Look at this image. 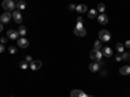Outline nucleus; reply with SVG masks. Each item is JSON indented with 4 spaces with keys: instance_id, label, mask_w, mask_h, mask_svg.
<instances>
[{
    "instance_id": "obj_18",
    "label": "nucleus",
    "mask_w": 130,
    "mask_h": 97,
    "mask_svg": "<svg viewBox=\"0 0 130 97\" xmlns=\"http://www.w3.org/2000/svg\"><path fill=\"white\" fill-rule=\"evenodd\" d=\"M102 47H103V45H102V40H96V41L94 43V49L100 51V49H103Z\"/></svg>"
},
{
    "instance_id": "obj_1",
    "label": "nucleus",
    "mask_w": 130,
    "mask_h": 97,
    "mask_svg": "<svg viewBox=\"0 0 130 97\" xmlns=\"http://www.w3.org/2000/svg\"><path fill=\"white\" fill-rule=\"evenodd\" d=\"M2 5L5 9V12H12L13 8H16V3L13 2V0H4Z\"/></svg>"
},
{
    "instance_id": "obj_24",
    "label": "nucleus",
    "mask_w": 130,
    "mask_h": 97,
    "mask_svg": "<svg viewBox=\"0 0 130 97\" xmlns=\"http://www.w3.org/2000/svg\"><path fill=\"white\" fill-rule=\"evenodd\" d=\"M16 51H17V49H16V47H13V45H12V47H9V52L12 53V55H14Z\"/></svg>"
},
{
    "instance_id": "obj_4",
    "label": "nucleus",
    "mask_w": 130,
    "mask_h": 97,
    "mask_svg": "<svg viewBox=\"0 0 130 97\" xmlns=\"http://www.w3.org/2000/svg\"><path fill=\"white\" fill-rule=\"evenodd\" d=\"M17 44L20 48H27L29 47V40L25 39V36H20L17 39Z\"/></svg>"
},
{
    "instance_id": "obj_20",
    "label": "nucleus",
    "mask_w": 130,
    "mask_h": 97,
    "mask_svg": "<svg viewBox=\"0 0 130 97\" xmlns=\"http://www.w3.org/2000/svg\"><path fill=\"white\" fill-rule=\"evenodd\" d=\"M79 93H81V89H74L70 92V97H79Z\"/></svg>"
},
{
    "instance_id": "obj_32",
    "label": "nucleus",
    "mask_w": 130,
    "mask_h": 97,
    "mask_svg": "<svg viewBox=\"0 0 130 97\" xmlns=\"http://www.w3.org/2000/svg\"><path fill=\"white\" fill-rule=\"evenodd\" d=\"M77 22H81V23H82V22H83V18H82V17H78V18H77Z\"/></svg>"
},
{
    "instance_id": "obj_10",
    "label": "nucleus",
    "mask_w": 130,
    "mask_h": 97,
    "mask_svg": "<svg viewBox=\"0 0 130 97\" xmlns=\"http://www.w3.org/2000/svg\"><path fill=\"white\" fill-rule=\"evenodd\" d=\"M74 34L77 35V36L83 38V36H86V34H87V32H86V29H85V27H82V29H77V27H75V29H74Z\"/></svg>"
},
{
    "instance_id": "obj_12",
    "label": "nucleus",
    "mask_w": 130,
    "mask_h": 97,
    "mask_svg": "<svg viewBox=\"0 0 130 97\" xmlns=\"http://www.w3.org/2000/svg\"><path fill=\"white\" fill-rule=\"evenodd\" d=\"M75 10H77L78 13H86V10H87V7H86L85 4H78L77 7H75Z\"/></svg>"
},
{
    "instance_id": "obj_25",
    "label": "nucleus",
    "mask_w": 130,
    "mask_h": 97,
    "mask_svg": "<svg viewBox=\"0 0 130 97\" xmlns=\"http://www.w3.org/2000/svg\"><path fill=\"white\" fill-rule=\"evenodd\" d=\"M7 40H8V36H3V38H0V43H2V44L7 43Z\"/></svg>"
},
{
    "instance_id": "obj_23",
    "label": "nucleus",
    "mask_w": 130,
    "mask_h": 97,
    "mask_svg": "<svg viewBox=\"0 0 130 97\" xmlns=\"http://www.w3.org/2000/svg\"><path fill=\"white\" fill-rule=\"evenodd\" d=\"M121 57H122V60H129L130 58V55H129V53H126V52H124Z\"/></svg>"
},
{
    "instance_id": "obj_5",
    "label": "nucleus",
    "mask_w": 130,
    "mask_h": 97,
    "mask_svg": "<svg viewBox=\"0 0 130 97\" xmlns=\"http://www.w3.org/2000/svg\"><path fill=\"white\" fill-rule=\"evenodd\" d=\"M12 18L14 19L16 23H21V22H22V16H21V12H20V10H13Z\"/></svg>"
},
{
    "instance_id": "obj_3",
    "label": "nucleus",
    "mask_w": 130,
    "mask_h": 97,
    "mask_svg": "<svg viewBox=\"0 0 130 97\" xmlns=\"http://www.w3.org/2000/svg\"><path fill=\"white\" fill-rule=\"evenodd\" d=\"M99 39L102 41H109L111 40V32L108 30H100L99 31Z\"/></svg>"
},
{
    "instance_id": "obj_26",
    "label": "nucleus",
    "mask_w": 130,
    "mask_h": 97,
    "mask_svg": "<svg viewBox=\"0 0 130 97\" xmlns=\"http://www.w3.org/2000/svg\"><path fill=\"white\" fill-rule=\"evenodd\" d=\"M124 47H125V48H130V40H126V41H125Z\"/></svg>"
},
{
    "instance_id": "obj_27",
    "label": "nucleus",
    "mask_w": 130,
    "mask_h": 97,
    "mask_svg": "<svg viewBox=\"0 0 130 97\" xmlns=\"http://www.w3.org/2000/svg\"><path fill=\"white\" fill-rule=\"evenodd\" d=\"M25 61H26V62H31V61H32V58H31V56H26V58H25Z\"/></svg>"
},
{
    "instance_id": "obj_29",
    "label": "nucleus",
    "mask_w": 130,
    "mask_h": 97,
    "mask_svg": "<svg viewBox=\"0 0 130 97\" xmlns=\"http://www.w3.org/2000/svg\"><path fill=\"white\" fill-rule=\"evenodd\" d=\"M79 97H89V96L86 94V93H85L83 91H81V93H79Z\"/></svg>"
},
{
    "instance_id": "obj_28",
    "label": "nucleus",
    "mask_w": 130,
    "mask_h": 97,
    "mask_svg": "<svg viewBox=\"0 0 130 97\" xmlns=\"http://www.w3.org/2000/svg\"><path fill=\"white\" fill-rule=\"evenodd\" d=\"M4 49H5V48H4V44H2V43H0V53H3Z\"/></svg>"
},
{
    "instance_id": "obj_17",
    "label": "nucleus",
    "mask_w": 130,
    "mask_h": 97,
    "mask_svg": "<svg viewBox=\"0 0 130 97\" xmlns=\"http://www.w3.org/2000/svg\"><path fill=\"white\" fill-rule=\"evenodd\" d=\"M116 49H117L118 53H124L125 52V47H124L122 43H116Z\"/></svg>"
},
{
    "instance_id": "obj_7",
    "label": "nucleus",
    "mask_w": 130,
    "mask_h": 97,
    "mask_svg": "<svg viewBox=\"0 0 130 97\" xmlns=\"http://www.w3.org/2000/svg\"><path fill=\"white\" fill-rule=\"evenodd\" d=\"M7 36H8V39H13V40H17L20 38L17 30H8L7 31Z\"/></svg>"
},
{
    "instance_id": "obj_2",
    "label": "nucleus",
    "mask_w": 130,
    "mask_h": 97,
    "mask_svg": "<svg viewBox=\"0 0 130 97\" xmlns=\"http://www.w3.org/2000/svg\"><path fill=\"white\" fill-rule=\"evenodd\" d=\"M102 52L100 51H98V49H92L91 52H90V58L91 60H94L95 62H99L100 60H102Z\"/></svg>"
},
{
    "instance_id": "obj_30",
    "label": "nucleus",
    "mask_w": 130,
    "mask_h": 97,
    "mask_svg": "<svg viewBox=\"0 0 130 97\" xmlns=\"http://www.w3.org/2000/svg\"><path fill=\"white\" fill-rule=\"evenodd\" d=\"M116 61H117V62L122 61V57H121V56H116Z\"/></svg>"
},
{
    "instance_id": "obj_31",
    "label": "nucleus",
    "mask_w": 130,
    "mask_h": 97,
    "mask_svg": "<svg viewBox=\"0 0 130 97\" xmlns=\"http://www.w3.org/2000/svg\"><path fill=\"white\" fill-rule=\"evenodd\" d=\"M69 9H70V10H74V9H75V5H74V4H70V5H69Z\"/></svg>"
},
{
    "instance_id": "obj_19",
    "label": "nucleus",
    "mask_w": 130,
    "mask_h": 97,
    "mask_svg": "<svg viewBox=\"0 0 130 97\" xmlns=\"http://www.w3.org/2000/svg\"><path fill=\"white\" fill-rule=\"evenodd\" d=\"M95 16H96V9H90L87 12V17L89 18H95Z\"/></svg>"
},
{
    "instance_id": "obj_8",
    "label": "nucleus",
    "mask_w": 130,
    "mask_h": 97,
    "mask_svg": "<svg viewBox=\"0 0 130 97\" xmlns=\"http://www.w3.org/2000/svg\"><path fill=\"white\" fill-rule=\"evenodd\" d=\"M10 18H12V13H10V12H5V13L2 14V17H0V22H2V23H7V22L10 21Z\"/></svg>"
},
{
    "instance_id": "obj_16",
    "label": "nucleus",
    "mask_w": 130,
    "mask_h": 97,
    "mask_svg": "<svg viewBox=\"0 0 130 97\" xmlns=\"http://www.w3.org/2000/svg\"><path fill=\"white\" fill-rule=\"evenodd\" d=\"M17 32H18L20 36H25V35H26V27H25V26H20V27L17 29Z\"/></svg>"
},
{
    "instance_id": "obj_15",
    "label": "nucleus",
    "mask_w": 130,
    "mask_h": 97,
    "mask_svg": "<svg viewBox=\"0 0 130 97\" xmlns=\"http://www.w3.org/2000/svg\"><path fill=\"white\" fill-rule=\"evenodd\" d=\"M16 7H17L20 10H24V9L26 8V4H25V2H22V0H17Z\"/></svg>"
},
{
    "instance_id": "obj_6",
    "label": "nucleus",
    "mask_w": 130,
    "mask_h": 97,
    "mask_svg": "<svg viewBox=\"0 0 130 97\" xmlns=\"http://www.w3.org/2000/svg\"><path fill=\"white\" fill-rule=\"evenodd\" d=\"M40 67H42V61H39V60H34V61H31V62H30V69H31V70L37 71V70H39Z\"/></svg>"
},
{
    "instance_id": "obj_33",
    "label": "nucleus",
    "mask_w": 130,
    "mask_h": 97,
    "mask_svg": "<svg viewBox=\"0 0 130 97\" xmlns=\"http://www.w3.org/2000/svg\"><path fill=\"white\" fill-rule=\"evenodd\" d=\"M3 29H4V27H3V23L0 22V31H3Z\"/></svg>"
},
{
    "instance_id": "obj_11",
    "label": "nucleus",
    "mask_w": 130,
    "mask_h": 97,
    "mask_svg": "<svg viewBox=\"0 0 130 97\" xmlns=\"http://www.w3.org/2000/svg\"><path fill=\"white\" fill-rule=\"evenodd\" d=\"M89 69H90L92 72H96V71H99L100 65H99V62H94V63H91L90 66H89Z\"/></svg>"
},
{
    "instance_id": "obj_22",
    "label": "nucleus",
    "mask_w": 130,
    "mask_h": 97,
    "mask_svg": "<svg viewBox=\"0 0 130 97\" xmlns=\"http://www.w3.org/2000/svg\"><path fill=\"white\" fill-rule=\"evenodd\" d=\"M20 67L22 69V70L27 69V67H29V62H26V61H21V62H20Z\"/></svg>"
},
{
    "instance_id": "obj_34",
    "label": "nucleus",
    "mask_w": 130,
    "mask_h": 97,
    "mask_svg": "<svg viewBox=\"0 0 130 97\" xmlns=\"http://www.w3.org/2000/svg\"><path fill=\"white\" fill-rule=\"evenodd\" d=\"M89 97H94V96H89Z\"/></svg>"
},
{
    "instance_id": "obj_13",
    "label": "nucleus",
    "mask_w": 130,
    "mask_h": 97,
    "mask_svg": "<svg viewBox=\"0 0 130 97\" xmlns=\"http://www.w3.org/2000/svg\"><path fill=\"white\" fill-rule=\"evenodd\" d=\"M103 55L105 57H112L113 56V52H112V49L109 47H107V48H103Z\"/></svg>"
},
{
    "instance_id": "obj_9",
    "label": "nucleus",
    "mask_w": 130,
    "mask_h": 97,
    "mask_svg": "<svg viewBox=\"0 0 130 97\" xmlns=\"http://www.w3.org/2000/svg\"><path fill=\"white\" fill-rule=\"evenodd\" d=\"M98 22H99L100 25H107V23H108V17H107V14L100 13L99 16H98Z\"/></svg>"
},
{
    "instance_id": "obj_21",
    "label": "nucleus",
    "mask_w": 130,
    "mask_h": 97,
    "mask_svg": "<svg viewBox=\"0 0 130 97\" xmlns=\"http://www.w3.org/2000/svg\"><path fill=\"white\" fill-rule=\"evenodd\" d=\"M98 10H99L100 13H104V10H105V5L103 4V3H99L98 4V8H96Z\"/></svg>"
},
{
    "instance_id": "obj_14",
    "label": "nucleus",
    "mask_w": 130,
    "mask_h": 97,
    "mask_svg": "<svg viewBox=\"0 0 130 97\" xmlns=\"http://www.w3.org/2000/svg\"><path fill=\"white\" fill-rule=\"evenodd\" d=\"M120 74L121 75H129L130 74V66H127V65H126V66H122L120 69Z\"/></svg>"
}]
</instances>
